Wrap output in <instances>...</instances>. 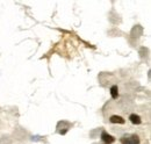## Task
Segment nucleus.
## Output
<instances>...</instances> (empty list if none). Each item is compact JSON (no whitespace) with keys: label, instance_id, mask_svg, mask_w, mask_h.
<instances>
[{"label":"nucleus","instance_id":"5","mask_svg":"<svg viewBox=\"0 0 151 144\" xmlns=\"http://www.w3.org/2000/svg\"><path fill=\"white\" fill-rule=\"evenodd\" d=\"M111 94H112V98L113 99H117L119 98V89L116 85H114L111 87Z\"/></svg>","mask_w":151,"mask_h":144},{"label":"nucleus","instance_id":"3","mask_svg":"<svg viewBox=\"0 0 151 144\" xmlns=\"http://www.w3.org/2000/svg\"><path fill=\"white\" fill-rule=\"evenodd\" d=\"M109 121H111L112 123H119V125H123V123L126 122V120H124L123 117L119 116V115H113V116H111Z\"/></svg>","mask_w":151,"mask_h":144},{"label":"nucleus","instance_id":"4","mask_svg":"<svg viewBox=\"0 0 151 144\" xmlns=\"http://www.w3.org/2000/svg\"><path fill=\"white\" fill-rule=\"evenodd\" d=\"M129 120H130V122H132V125H141V122H142L141 117L138 115H136V114H132L129 116Z\"/></svg>","mask_w":151,"mask_h":144},{"label":"nucleus","instance_id":"1","mask_svg":"<svg viewBox=\"0 0 151 144\" xmlns=\"http://www.w3.org/2000/svg\"><path fill=\"white\" fill-rule=\"evenodd\" d=\"M121 144H141V142H139V137L137 135H130V136L122 137Z\"/></svg>","mask_w":151,"mask_h":144},{"label":"nucleus","instance_id":"2","mask_svg":"<svg viewBox=\"0 0 151 144\" xmlns=\"http://www.w3.org/2000/svg\"><path fill=\"white\" fill-rule=\"evenodd\" d=\"M101 140H102V142L105 144H112L115 142V138H114L112 135H109L108 132H106V131H102V134H101Z\"/></svg>","mask_w":151,"mask_h":144}]
</instances>
